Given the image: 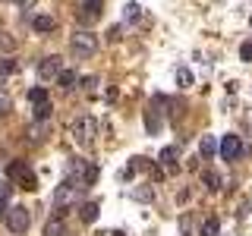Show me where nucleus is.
Instances as JSON below:
<instances>
[{
	"label": "nucleus",
	"instance_id": "cd10ccee",
	"mask_svg": "<svg viewBox=\"0 0 252 236\" xmlns=\"http://www.w3.org/2000/svg\"><path fill=\"white\" fill-rule=\"evenodd\" d=\"M6 73H16V63L13 60H0V76H6Z\"/></svg>",
	"mask_w": 252,
	"mask_h": 236
},
{
	"label": "nucleus",
	"instance_id": "a211bd4d",
	"mask_svg": "<svg viewBox=\"0 0 252 236\" xmlns=\"http://www.w3.org/2000/svg\"><path fill=\"white\" fill-rule=\"evenodd\" d=\"M57 85H60V88H73V85H76V73H73V69H63V73L57 76Z\"/></svg>",
	"mask_w": 252,
	"mask_h": 236
},
{
	"label": "nucleus",
	"instance_id": "6e6552de",
	"mask_svg": "<svg viewBox=\"0 0 252 236\" xmlns=\"http://www.w3.org/2000/svg\"><path fill=\"white\" fill-rule=\"evenodd\" d=\"M101 16V0H79V22H92Z\"/></svg>",
	"mask_w": 252,
	"mask_h": 236
},
{
	"label": "nucleus",
	"instance_id": "7ed1b4c3",
	"mask_svg": "<svg viewBox=\"0 0 252 236\" xmlns=\"http://www.w3.org/2000/svg\"><path fill=\"white\" fill-rule=\"evenodd\" d=\"M76 192H79V183L63 179V183L54 189V208H57V211H66L69 205H76Z\"/></svg>",
	"mask_w": 252,
	"mask_h": 236
},
{
	"label": "nucleus",
	"instance_id": "2eb2a0df",
	"mask_svg": "<svg viewBox=\"0 0 252 236\" xmlns=\"http://www.w3.org/2000/svg\"><path fill=\"white\" fill-rule=\"evenodd\" d=\"M199 233H202V236H218V233H220V220H218V217H205L202 227H199Z\"/></svg>",
	"mask_w": 252,
	"mask_h": 236
},
{
	"label": "nucleus",
	"instance_id": "6ab92c4d",
	"mask_svg": "<svg viewBox=\"0 0 252 236\" xmlns=\"http://www.w3.org/2000/svg\"><path fill=\"white\" fill-rule=\"evenodd\" d=\"M51 114H54L51 101H44V104H35V120H51Z\"/></svg>",
	"mask_w": 252,
	"mask_h": 236
},
{
	"label": "nucleus",
	"instance_id": "4be33fe9",
	"mask_svg": "<svg viewBox=\"0 0 252 236\" xmlns=\"http://www.w3.org/2000/svg\"><path fill=\"white\" fill-rule=\"evenodd\" d=\"M202 179H205V186H208V189H220V177H218L215 170H205Z\"/></svg>",
	"mask_w": 252,
	"mask_h": 236
},
{
	"label": "nucleus",
	"instance_id": "20e7f679",
	"mask_svg": "<svg viewBox=\"0 0 252 236\" xmlns=\"http://www.w3.org/2000/svg\"><path fill=\"white\" fill-rule=\"evenodd\" d=\"M29 224H32V214H29L26 205H13V208L6 211V227H10L13 233H26Z\"/></svg>",
	"mask_w": 252,
	"mask_h": 236
},
{
	"label": "nucleus",
	"instance_id": "bb28decb",
	"mask_svg": "<svg viewBox=\"0 0 252 236\" xmlns=\"http://www.w3.org/2000/svg\"><path fill=\"white\" fill-rule=\"evenodd\" d=\"M94 179H98V167L92 164V167H85V177H82V183H85V186H92Z\"/></svg>",
	"mask_w": 252,
	"mask_h": 236
},
{
	"label": "nucleus",
	"instance_id": "9d476101",
	"mask_svg": "<svg viewBox=\"0 0 252 236\" xmlns=\"http://www.w3.org/2000/svg\"><path fill=\"white\" fill-rule=\"evenodd\" d=\"M161 126H164V120H161V110L148 107V110H145V129H148V136H158V132H161Z\"/></svg>",
	"mask_w": 252,
	"mask_h": 236
},
{
	"label": "nucleus",
	"instance_id": "aec40b11",
	"mask_svg": "<svg viewBox=\"0 0 252 236\" xmlns=\"http://www.w3.org/2000/svg\"><path fill=\"white\" fill-rule=\"evenodd\" d=\"M29 101H32V104H44V101H47V88H44V85L32 88V91H29Z\"/></svg>",
	"mask_w": 252,
	"mask_h": 236
},
{
	"label": "nucleus",
	"instance_id": "2f4dec72",
	"mask_svg": "<svg viewBox=\"0 0 252 236\" xmlns=\"http://www.w3.org/2000/svg\"><path fill=\"white\" fill-rule=\"evenodd\" d=\"M16 3H19V6H26V10H29V6H35V0H16Z\"/></svg>",
	"mask_w": 252,
	"mask_h": 236
},
{
	"label": "nucleus",
	"instance_id": "c756f323",
	"mask_svg": "<svg viewBox=\"0 0 252 236\" xmlns=\"http://www.w3.org/2000/svg\"><path fill=\"white\" fill-rule=\"evenodd\" d=\"M13 47H16V41H13V38L0 35V51H13Z\"/></svg>",
	"mask_w": 252,
	"mask_h": 236
},
{
	"label": "nucleus",
	"instance_id": "f257e3e1",
	"mask_svg": "<svg viewBox=\"0 0 252 236\" xmlns=\"http://www.w3.org/2000/svg\"><path fill=\"white\" fill-rule=\"evenodd\" d=\"M69 136H73V142H79L82 148H89L94 136H98V120L94 117H79V120L69 126Z\"/></svg>",
	"mask_w": 252,
	"mask_h": 236
},
{
	"label": "nucleus",
	"instance_id": "f8f14e48",
	"mask_svg": "<svg viewBox=\"0 0 252 236\" xmlns=\"http://www.w3.org/2000/svg\"><path fill=\"white\" fill-rule=\"evenodd\" d=\"M98 211H101L98 202H85L82 208H79V217H82V224H94V220H98Z\"/></svg>",
	"mask_w": 252,
	"mask_h": 236
},
{
	"label": "nucleus",
	"instance_id": "a878e982",
	"mask_svg": "<svg viewBox=\"0 0 252 236\" xmlns=\"http://www.w3.org/2000/svg\"><path fill=\"white\" fill-rule=\"evenodd\" d=\"M240 60H243V63H252V41H243V47H240Z\"/></svg>",
	"mask_w": 252,
	"mask_h": 236
},
{
	"label": "nucleus",
	"instance_id": "0eeeda50",
	"mask_svg": "<svg viewBox=\"0 0 252 236\" xmlns=\"http://www.w3.org/2000/svg\"><path fill=\"white\" fill-rule=\"evenodd\" d=\"M60 73H63V63H60V57H44L41 63H38V76H41L44 82H47V79H57Z\"/></svg>",
	"mask_w": 252,
	"mask_h": 236
},
{
	"label": "nucleus",
	"instance_id": "412c9836",
	"mask_svg": "<svg viewBox=\"0 0 252 236\" xmlns=\"http://www.w3.org/2000/svg\"><path fill=\"white\" fill-rule=\"evenodd\" d=\"M177 82H180V88H189V85H192V73H189L186 66H180L177 69Z\"/></svg>",
	"mask_w": 252,
	"mask_h": 236
},
{
	"label": "nucleus",
	"instance_id": "423d86ee",
	"mask_svg": "<svg viewBox=\"0 0 252 236\" xmlns=\"http://www.w3.org/2000/svg\"><path fill=\"white\" fill-rule=\"evenodd\" d=\"M218 154L224 157V161H236V157L243 154V142H240V136L227 132V136L220 139V148H218Z\"/></svg>",
	"mask_w": 252,
	"mask_h": 236
},
{
	"label": "nucleus",
	"instance_id": "f03ea898",
	"mask_svg": "<svg viewBox=\"0 0 252 236\" xmlns=\"http://www.w3.org/2000/svg\"><path fill=\"white\" fill-rule=\"evenodd\" d=\"M69 47H73V54L76 57H92L94 51H98V35H92V31H85V29H79L73 31V38H69Z\"/></svg>",
	"mask_w": 252,
	"mask_h": 236
},
{
	"label": "nucleus",
	"instance_id": "7c9ffc66",
	"mask_svg": "<svg viewBox=\"0 0 252 236\" xmlns=\"http://www.w3.org/2000/svg\"><path fill=\"white\" fill-rule=\"evenodd\" d=\"M94 85H98V79H94V76H85V79H82V88H89V91H92Z\"/></svg>",
	"mask_w": 252,
	"mask_h": 236
},
{
	"label": "nucleus",
	"instance_id": "5701e85b",
	"mask_svg": "<svg viewBox=\"0 0 252 236\" xmlns=\"http://www.w3.org/2000/svg\"><path fill=\"white\" fill-rule=\"evenodd\" d=\"M129 195H132L136 202H152V199H155L152 189H129Z\"/></svg>",
	"mask_w": 252,
	"mask_h": 236
},
{
	"label": "nucleus",
	"instance_id": "dca6fc26",
	"mask_svg": "<svg viewBox=\"0 0 252 236\" xmlns=\"http://www.w3.org/2000/svg\"><path fill=\"white\" fill-rule=\"evenodd\" d=\"M218 148H220V145L215 142V136H202V142H199V151H202L205 157H211V154L218 151Z\"/></svg>",
	"mask_w": 252,
	"mask_h": 236
},
{
	"label": "nucleus",
	"instance_id": "c85d7f7f",
	"mask_svg": "<svg viewBox=\"0 0 252 236\" xmlns=\"http://www.w3.org/2000/svg\"><path fill=\"white\" fill-rule=\"evenodd\" d=\"M6 192H10V189H0V217H6Z\"/></svg>",
	"mask_w": 252,
	"mask_h": 236
},
{
	"label": "nucleus",
	"instance_id": "b1692460",
	"mask_svg": "<svg viewBox=\"0 0 252 236\" xmlns=\"http://www.w3.org/2000/svg\"><path fill=\"white\" fill-rule=\"evenodd\" d=\"M180 230H183V236H192V214H189V211L180 217Z\"/></svg>",
	"mask_w": 252,
	"mask_h": 236
},
{
	"label": "nucleus",
	"instance_id": "39448f33",
	"mask_svg": "<svg viewBox=\"0 0 252 236\" xmlns=\"http://www.w3.org/2000/svg\"><path fill=\"white\" fill-rule=\"evenodd\" d=\"M10 177H16V179H19V186H22V189H29V192H35V189H38L35 173H32L22 161H13V164H10Z\"/></svg>",
	"mask_w": 252,
	"mask_h": 236
},
{
	"label": "nucleus",
	"instance_id": "9b49d317",
	"mask_svg": "<svg viewBox=\"0 0 252 236\" xmlns=\"http://www.w3.org/2000/svg\"><path fill=\"white\" fill-rule=\"evenodd\" d=\"M44 132H47V120H35V123L29 126L26 136H29L32 145H41V142H44Z\"/></svg>",
	"mask_w": 252,
	"mask_h": 236
},
{
	"label": "nucleus",
	"instance_id": "f3484780",
	"mask_svg": "<svg viewBox=\"0 0 252 236\" xmlns=\"http://www.w3.org/2000/svg\"><path fill=\"white\" fill-rule=\"evenodd\" d=\"M139 16H142V6L136 3V0H129V3H126V6H123V19H129V22H136V19H139Z\"/></svg>",
	"mask_w": 252,
	"mask_h": 236
},
{
	"label": "nucleus",
	"instance_id": "1a4fd4ad",
	"mask_svg": "<svg viewBox=\"0 0 252 236\" xmlns=\"http://www.w3.org/2000/svg\"><path fill=\"white\" fill-rule=\"evenodd\" d=\"M44 236H66V224H63V211H57L51 220L44 224Z\"/></svg>",
	"mask_w": 252,
	"mask_h": 236
},
{
	"label": "nucleus",
	"instance_id": "473e14b6",
	"mask_svg": "<svg viewBox=\"0 0 252 236\" xmlns=\"http://www.w3.org/2000/svg\"><path fill=\"white\" fill-rule=\"evenodd\" d=\"M249 22H252V16H249Z\"/></svg>",
	"mask_w": 252,
	"mask_h": 236
},
{
	"label": "nucleus",
	"instance_id": "ddd939ff",
	"mask_svg": "<svg viewBox=\"0 0 252 236\" xmlns=\"http://www.w3.org/2000/svg\"><path fill=\"white\" fill-rule=\"evenodd\" d=\"M32 26H35L38 35H47V31L57 29V19H54V16H35V22H32Z\"/></svg>",
	"mask_w": 252,
	"mask_h": 236
},
{
	"label": "nucleus",
	"instance_id": "4468645a",
	"mask_svg": "<svg viewBox=\"0 0 252 236\" xmlns=\"http://www.w3.org/2000/svg\"><path fill=\"white\" fill-rule=\"evenodd\" d=\"M158 161H161L164 167L177 170V148H173V145H167V148H161V154H158Z\"/></svg>",
	"mask_w": 252,
	"mask_h": 236
},
{
	"label": "nucleus",
	"instance_id": "393cba45",
	"mask_svg": "<svg viewBox=\"0 0 252 236\" xmlns=\"http://www.w3.org/2000/svg\"><path fill=\"white\" fill-rule=\"evenodd\" d=\"M13 110V101H10V94L6 91H0V117H6Z\"/></svg>",
	"mask_w": 252,
	"mask_h": 236
}]
</instances>
